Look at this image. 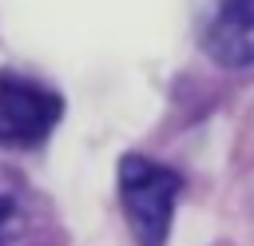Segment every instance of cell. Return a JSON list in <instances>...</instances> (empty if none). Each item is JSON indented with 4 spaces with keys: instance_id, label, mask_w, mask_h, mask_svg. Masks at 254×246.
Here are the masks:
<instances>
[{
    "instance_id": "obj_2",
    "label": "cell",
    "mask_w": 254,
    "mask_h": 246,
    "mask_svg": "<svg viewBox=\"0 0 254 246\" xmlns=\"http://www.w3.org/2000/svg\"><path fill=\"white\" fill-rule=\"evenodd\" d=\"M64 115V99L16 71H0V147H36Z\"/></svg>"
},
{
    "instance_id": "obj_3",
    "label": "cell",
    "mask_w": 254,
    "mask_h": 246,
    "mask_svg": "<svg viewBox=\"0 0 254 246\" xmlns=\"http://www.w3.org/2000/svg\"><path fill=\"white\" fill-rule=\"evenodd\" d=\"M202 48L214 63L250 67V60H254V8H250V0H214L206 28H202Z\"/></svg>"
},
{
    "instance_id": "obj_4",
    "label": "cell",
    "mask_w": 254,
    "mask_h": 246,
    "mask_svg": "<svg viewBox=\"0 0 254 246\" xmlns=\"http://www.w3.org/2000/svg\"><path fill=\"white\" fill-rule=\"evenodd\" d=\"M20 234H24V210L12 194H0V246H8Z\"/></svg>"
},
{
    "instance_id": "obj_1",
    "label": "cell",
    "mask_w": 254,
    "mask_h": 246,
    "mask_svg": "<svg viewBox=\"0 0 254 246\" xmlns=\"http://www.w3.org/2000/svg\"><path fill=\"white\" fill-rule=\"evenodd\" d=\"M183 179L147 159V155H123L119 159V206L127 214V226L139 246H163L171 234V214L179 202Z\"/></svg>"
}]
</instances>
